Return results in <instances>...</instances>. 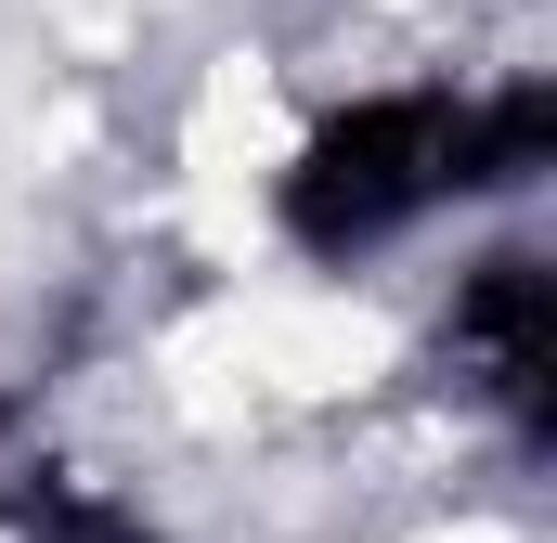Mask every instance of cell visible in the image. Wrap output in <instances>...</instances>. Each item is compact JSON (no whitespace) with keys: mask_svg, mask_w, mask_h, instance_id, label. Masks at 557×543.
<instances>
[{"mask_svg":"<svg viewBox=\"0 0 557 543\" xmlns=\"http://www.w3.org/2000/svg\"><path fill=\"white\" fill-rule=\"evenodd\" d=\"M454 194V104L441 91H363L285 155V233L311 260H363L389 233H416Z\"/></svg>","mask_w":557,"mask_h":543,"instance_id":"obj_1","label":"cell"},{"mask_svg":"<svg viewBox=\"0 0 557 543\" xmlns=\"http://www.w3.org/2000/svg\"><path fill=\"white\" fill-rule=\"evenodd\" d=\"M454 363L519 414V427H545V389H557V285H545L532 247H493V260L454 285Z\"/></svg>","mask_w":557,"mask_h":543,"instance_id":"obj_2","label":"cell"},{"mask_svg":"<svg viewBox=\"0 0 557 543\" xmlns=\"http://www.w3.org/2000/svg\"><path fill=\"white\" fill-rule=\"evenodd\" d=\"M545 155H557V91L545 78H519L493 104H454V194H519Z\"/></svg>","mask_w":557,"mask_h":543,"instance_id":"obj_3","label":"cell"},{"mask_svg":"<svg viewBox=\"0 0 557 543\" xmlns=\"http://www.w3.org/2000/svg\"><path fill=\"white\" fill-rule=\"evenodd\" d=\"M26 531H39V543H169V531H143L131 505H104V492H65V479H39V492H26Z\"/></svg>","mask_w":557,"mask_h":543,"instance_id":"obj_4","label":"cell"}]
</instances>
